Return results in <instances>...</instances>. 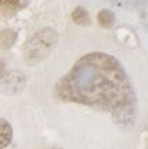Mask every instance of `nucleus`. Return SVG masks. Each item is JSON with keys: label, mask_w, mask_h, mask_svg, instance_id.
Wrapping results in <instances>:
<instances>
[{"label": "nucleus", "mask_w": 148, "mask_h": 149, "mask_svg": "<svg viewBox=\"0 0 148 149\" xmlns=\"http://www.w3.org/2000/svg\"><path fill=\"white\" fill-rule=\"evenodd\" d=\"M66 103L111 112L115 125L130 129L137 115V97L130 77L115 56L90 52L81 56L55 85Z\"/></svg>", "instance_id": "f257e3e1"}, {"label": "nucleus", "mask_w": 148, "mask_h": 149, "mask_svg": "<svg viewBox=\"0 0 148 149\" xmlns=\"http://www.w3.org/2000/svg\"><path fill=\"white\" fill-rule=\"evenodd\" d=\"M58 41V32L52 27H44L37 30L25 44V59L29 64L39 63L52 51Z\"/></svg>", "instance_id": "f03ea898"}, {"label": "nucleus", "mask_w": 148, "mask_h": 149, "mask_svg": "<svg viewBox=\"0 0 148 149\" xmlns=\"http://www.w3.org/2000/svg\"><path fill=\"white\" fill-rule=\"evenodd\" d=\"M25 84H26V78L23 75V72L14 70L4 77L3 89L8 93H18V92H22V89L25 88Z\"/></svg>", "instance_id": "7ed1b4c3"}, {"label": "nucleus", "mask_w": 148, "mask_h": 149, "mask_svg": "<svg viewBox=\"0 0 148 149\" xmlns=\"http://www.w3.org/2000/svg\"><path fill=\"white\" fill-rule=\"evenodd\" d=\"M29 0H0V13L10 17L27 7Z\"/></svg>", "instance_id": "20e7f679"}, {"label": "nucleus", "mask_w": 148, "mask_h": 149, "mask_svg": "<svg viewBox=\"0 0 148 149\" xmlns=\"http://www.w3.org/2000/svg\"><path fill=\"white\" fill-rule=\"evenodd\" d=\"M13 141V126L4 118H0V149L7 148Z\"/></svg>", "instance_id": "39448f33"}, {"label": "nucleus", "mask_w": 148, "mask_h": 149, "mask_svg": "<svg viewBox=\"0 0 148 149\" xmlns=\"http://www.w3.org/2000/svg\"><path fill=\"white\" fill-rule=\"evenodd\" d=\"M17 32L13 29H3L0 32V47L3 49H10L17 41Z\"/></svg>", "instance_id": "423d86ee"}, {"label": "nucleus", "mask_w": 148, "mask_h": 149, "mask_svg": "<svg viewBox=\"0 0 148 149\" xmlns=\"http://www.w3.org/2000/svg\"><path fill=\"white\" fill-rule=\"evenodd\" d=\"M97 22L100 23V26L110 29L115 23V14L112 13L111 10H107V8L100 10V13L97 14Z\"/></svg>", "instance_id": "0eeeda50"}, {"label": "nucleus", "mask_w": 148, "mask_h": 149, "mask_svg": "<svg viewBox=\"0 0 148 149\" xmlns=\"http://www.w3.org/2000/svg\"><path fill=\"white\" fill-rule=\"evenodd\" d=\"M72 19L73 22L77 23V25H88L90 23V18H89V14L86 11L84 7H76L74 11L72 13Z\"/></svg>", "instance_id": "6e6552de"}, {"label": "nucleus", "mask_w": 148, "mask_h": 149, "mask_svg": "<svg viewBox=\"0 0 148 149\" xmlns=\"http://www.w3.org/2000/svg\"><path fill=\"white\" fill-rule=\"evenodd\" d=\"M115 34H117V37L119 38L121 41H123L125 44H128V45H132V38L133 40H137V37L135 36V33L130 32L129 29H126V27H121V29H117V32H115Z\"/></svg>", "instance_id": "1a4fd4ad"}, {"label": "nucleus", "mask_w": 148, "mask_h": 149, "mask_svg": "<svg viewBox=\"0 0 148 149\" xmlns=\"http://www.w3.org/2000/svg\"><path fill=\"white\" fill-rule=\"evenodd\" d=\"M4 70H6V64H4V62L0 59V79H1L3 75H4Z\"/></svg>", "instance_id": "9d476101"}]
</instances>
